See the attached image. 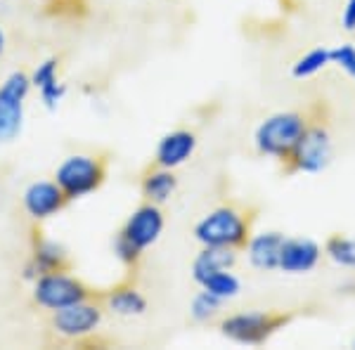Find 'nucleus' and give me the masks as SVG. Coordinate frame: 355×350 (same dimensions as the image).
Wrapping results in <instances>:
<instances>
[{"label": "nucleus", "mask_w": 355, "mask_h": 350, "mask_svg": "<svg viewBox=\"0 0 355 350\" xmlns=\"http://www.w3.org/2000/svg\"><path fill=\"white\" fill-rule=\"evenodd\" d=\"M95 296V289H90L83 279L69 272H45L33 279V301L50 313Z\"/></svg>", "instance_id": "0eeeda50"}, {"label": "nucleus", "mask_w": 355, "mask_h": 350, "mask_svg": "<svg viewBox=\"0 0 355 350\" xmlns=\"http://www.w3.org/2000/svg\"><path fill=\"white\" fill-rule=\"evenodd\" d=\"M289 315L270 313V310H249V313H234L220 320V334L239 346H263L270 341L289 322Z\"/></svg>", "instance_id": "423d86ee"}, {"label": "nucleus", "mask_w": 355, "mask_h": 350, "mask_svg": "<svg viewBox=\"0 0 355 350\" xmlns=\"http://www.w3.org/2000/svg\"><path fill=\"white\" fill-rule=\"evenodd\" d=\"M353 78H355V76H353Z\"/></svg>", "instance_id": "cd10ccee"}, {"label": "nucleus", "mask_w": 355, "mask_h": 350, "mask_svg": "<svg viewBox=\"0 0 355 350\" xmlns=\"http://www.w3.org/2000/svg\"><path fill=\"white\" fill-rule=\"evenodd\" d=\"M282 244H284V234L275 232V229L251 234L249 242L244 244L246 258H249L251 265L256 270H261V272H275L279 265V251H282Z\"/></svg>", "instance_id": "4468645a"}, {"label": "nucleus", "mask_w": 355, "mask_h": 350, "mask_svg": "<svg viewBox=\"0 0 355 350\" xmlns=\"http://www.w3.org/2000/svg\"><path fill=\"white\" fill-rule=\"evenodd\" d=\"M102 298H105L107 310L119 315V317H140V315L147 313V306H150L142 291L133 284L114 286Z\"/></svg>", "instance_id": "a211bd4d"}, {"label": "nucleus", "mask_w": 355, "mask_h": 350, "mask_svg": "<svg viewBox=\"0 0 355 350\" xmlns=\"http://www.w3.org/2000/svg\"><path fill=\"white\" fill-rule=\"evenodd\" d=\"M28 76H31V85L41 93L43 105L48 107L50 112L57 109V105H60L67 95V85L60 81V60H57V57H48V60L41 62Z\"/></svg>", "instance_id": "2eb2a0df"}, {"label": "nucleus", "mask_w": 355, "mask_h": 350, "mask_svg": "<svg viewBox=\"0 0 355 350\" xmlns=\"http://www.w3.org/2000/svg\"><path fill=\"white\" fill-rule=\"evenodd\" d=\"M334 159V140L327 128V123H322L320 119H311L303 130V135L296 142L294 152L287 159V170L289 173H322L324 168Z\"/></svg>", "instance_id": "39448f33"}, {"label": "nucleus", "mask_w": 355, "mask_h": 350, "mask_svg": "<svg viewBox=\"0 0 355 350\" xmlns=\"http://www.w3.org/2000/svg\"><path fill=\"white\" fill-rule=\"evenodd\" d=\"M107 180V159L100 154H71L57 166L55 182L69 202L97 192Z\"/></svg>", "instance_id": "20e7f679"}, {"label": "nucleus", "mask_w": 355, "mask_h": 350, "mask_svg": "<svg viewBox=\"0 0 355 350\" xmlns=\"http://www.w3.org/2000/svg\"><path fill=\"white\" fill-rule=\"evenodd\" d=\"M197 135L194 130H187V128H178V130H171L166 133L162 140H159L157 149H154V164L157 166H164V168H178L192 159V154L197 152Z\"/></svg>", "instance_id": "ddd939ff"}, {"label": "nucleus", "mask_w": 355, "mask_h": 350, "mask_svg": "<svg viewBox=\"0 0 355 350\" xmlns=\"http://www.w3.org/2000/svg\"><path fill=\"white\" fill-rule=\"evenodd\" d=\"M341 26L346 31H355V0H346L341 12Z\"/></svg>", "instance_id": "b1692460"}, {"label": "nucleus", "mask_w": 355, "mask_h": 350, "mask_svg": "<svg viewBox=\"0 0 355 350\" xmlns=\"http://www.w3.org/2000/svg\"><path fill=\"white\" fill-rule=\"evenodd\" d=\"M69 199L55 180H36L21 194V206L33 220H48L67 209Z\"/></svg>", "instance_id": "9b49d317"}, {"label": "nucleus", "mask_w": 355, "mask_h": 350, "mask_svg": "<svg viewBox=\"0 0 355 350\" xmlns=\"http://www.w3.org/2000/svg\"><path fill=\"white\" fill-rule=\"evenodd\" d=\"M327 67H331V53H329V48L320 45V48L308 50L306 55H301L299 60L291 64V76H294L296 81H303V78H311Z\"/></svg>", "instance_id": "6ab92c4d"}, {"label": "nucleus", "mask_w": 355, "mask_h": 350, "mask_svg": "<svg viewBox=\"0 0 355 350\" xmlns=\"http://www.w3.org/2000/svg\"><path fill=\"white\" fill-rule=\"evenodd\" d=\"M353 348H355V341H353Z\"/></svg>", "instance_id": "bb28decb"}, {"label": "nucleus", "mask_w": 355, "mask_h": 350, "mask_svg": "<svg viewBox=\"0 0 355 350\" xmlns=\"http://www.w3.org/2000/svg\"><path fill=\"white\" fill-rule=\"evenodd\" d=\"M322 261V249L311 237H284L279 251V272L287 274H308Z\"/></svg>", "instance_id": "f8f14e48"}, {"label": "nucleus", "mask_w": 355, "mask_h": 350, "mask_svg": "<svg viewBox=\"0 0 355 350\" xmlns=\"http://www.w3.org/2000/svg\"><path fill=\"white\" fill-rule=\"evenodd\" d=\"M324 254L331 263H336L339 268L355 270V239L346 237V234H334L324 244Z\"/></svg>", "instance_id": "412c9836"}, {"label": "nucleus", "mask_w": 355, "mask_h": 350, "mask_svg": "<svg viewBox=\"0 0 355 350\" xmlns=\"http://www.w3.org/2000/svg\"><path fill=\"white\" fill-rule=\"evenodd\" d=\"M105 317V310L97 301L88 298V301L73 303V306L53 310V317H50V326H53L55 334L71 338V341H83L90 334H95L97 326L102 324Z\"/></svg>", "instance_id": "1a4fd4ad"}, {"label": "nucleus", "mask_w": 355, "mask_h": 350, "mask_svg": "<svg viewBox=\"0 0 355 350\" xmlns=\"http://www.w3.org/2000/svg\"><path fill=\"white\" fill-rule=\"evenodd\" d=\"M308 114L287 109V112H275L259 123L254 133V147L261 157L275 159V161L287 164L289 154L294 152L296 142L308 125Z\"/></svg>", "instance_id": "7ed1b4c3"}, {"label": "nucleus", "mask_w": 355, "mask_h": 350, "mask_svg": "<svg viewBox=\"0 0 355 350\" xmlns=\"http://www.w3.org/2000/svg\"><path fill=\"white\" fill-rule=\"evenodd\" d=\"M223 303H225V301H220L218 296H214V294H209L206 289H202L197 296L192 298V303H190L192 320H194V322H199V324L211 322V320H216L220 315Z\"/></svg>", "instance_id": "4be33fe9"}, {"label": "nucleus", "mask_w": 355, "mask_h": 350, "mask_svg": "<svg viewBox=\"0 0 355 350\" xmlns=\"http://www.w3.org/2000/svg\"><path fill=\"white\" fill-rule=\"evenodd\" d=\"M178 189V177L173 168H164V166H150L140 177V192L145 202L150 204H166Z\"/></svg>", "instance_id": "dca6fc26"}, {"label": "nucleus", "mask_w": 355, "mask_h": 350, "mask_svg": "<svg viewBox=\"0 0 355 350\" xmlns=\"http://www.w3.org/2000/svg\"><path fill=\"white\" fill-rule=\"evenodd\" d=\"M3 53H5V31L0 26V57H3Z\"/></svg>", "instance_id": "393cba45"}, {"label": "nucleus", "mask_w": 355, "mask_h": 350, "mask_svg": "<svg viewBox=\"0 0 355 350\" xmlns=\"http://www.w3.org/2000/svg\"><path fill=\"white\" fill-rule=\"evenodd\" d=\"M331 53V64L339 67L341 71H346L348 76H355V45L351 43H343L336 45V48H329Z\"/></svg>", "instance_id": "5701e85b"}, {"label": "nucleus", "mask_w": 355, "mask_h": 350, "mask_svg": "<svg viewBox=\"0 0 355 350\" xmlns=\"http://www.w3.org/2000/svg\"><path fill=\"white\" fill-rule=\"evenodd\" d=\"M287 3H301V0H287Z\"/></svg>", "instance_id": "a878e982"}, {"label": "nucleus", "mask_w": 355, "mask_h": 350, "mask_svg": "<svg viewBox=\"0 0 355 350\" xmlns=\"http://www.w3.org/2000/svg\"><path fill=\"white\" fill-rule=\"evenodd\" d=\"M199 286L209 291V294L218 296L220 301H230V298L239 296V291H242V282H239V277L232 270H218V272L209 274Z\"/></svg>", "instance_id": "aec40b11"}, {"label": "nucleus", "mask_w": 355, "mask_h": 350, "mask_svg": "<svg viewBox=\"0 0 355 350\" xmlns=\"http://www.w3.org/2000/svg\"><path fill=\"white\" fill-rule=\"evenodd\" d=\"M31 88V76L24 71H12L0 83V145H8L19 137Z\"/></svg>", "instance_id": "6e6552de"}, {"label": "nucleus", "mask_w": 355, "mask_h": 350, "mask_svg": "<svg viewBox=\"0 0 355 350\" xmlns=\"http://www.w3.org/2000/svg\"><path fill=\"white\" fill-rule=\"evenodd\" d=\"M251 222H254L251 211H244L234 204H223L209 211L194 225V239L202 246L242 249L251 237Z\"/></svg>", "instance_id": "f03ea898"}, {"label": "nucleus", "mask_w": 355, "mask_h": 350, "mask_svg": "<svg viewBox=\"0 0 355 350\" xmlns=\"http://www.w3.org/2000/svg\"><path fill=\"white\" fill-rule=\"evenodd\" d=\"M73 263L69 251L62 244L53 242V239H45L43 232L33 229L31 237V258H28L24 268L26 279H36L38 274L45 272H71Z\"/></svg>", "instance_id": "9d476101"}, {"label": "nucleus", "mask_w": 355, "mask_h": 350, "mask_svg": "<svg viewBox=\"0 0 355 350\" xmlns=\"http://www.w3.org/2000/svg\"><path fill=\"white\" fill-rule=\"evenodd\" d=\"M164 227H166V218L162 206L150 202L137 206L133 213L128 216V220L123 222L116 239H114V256L125 268H135L140 263L142 254L159 242Z\"/></svg>", "instance_id": "f257e3e1"}, {"label": "nucleus", "mask_w": 355, "mask_h": 350, "mask_svg": "<svg viewBox=\"0 0 355 350\" xmlns=\"http://www.w3.org/2000/svg\"><path fill=\"white\" fill-rule=\"evenodd\" d=\"M237 265V249H227V246H202L192 261V279L202 284L209 274L218 272V270H232Z\"/></svg>", "instance_id": "f3484780"}]
</instances>
